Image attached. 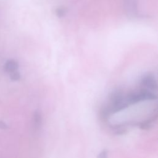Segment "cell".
I'll return each mask as SVG.
<instances>
[{"mask_svg": "<svg viewBox=\"0 0 158 158\" xmlns=\"http://www.w3.org/2000/svg\"><path fill=\"white\" fill-rule=\"evenodd\" d=\"M10 79L12 81H18L20 79V73L19 71L16 70L9 73Z\"/></svg>", "mask_w": 158, "mask_h": 158, "instance_id": "obj_10", "label": "cell"}, {"mask_svg": "<svg viewBox=\"0 0 158 158\" xmlns=\"http://www.w3.org/2000/svg\"><path fill=\"white\" fill-rule=\"evenodd\" d=\"M141 83L149 90H156L157 88L156 79L152 73H147L144 75L141 78Z\"/></svg>", "mask_w": 158, "mask_h": 158, "instance_id": "obj_2", "label": "cell"}, {"mask_svg": "<svg viewBox=\"0 0 158 158\" xmlns=\"http://www.w3.org/2000/svg\"><path fill=\"white\" fill-rule=\"evenodd\" d=\"M126 13L129 17H135L138 13V0H123Z\"/></svg>", "mask_w": 158, "mask_h": 158, "instance_id": "obj_3", "label": "cell"}, {"mask_svg": "<svg viewBox=\"0 0 158 158\" xmlns=\"http://www.w3.org/2000/svg\"><path fill=\"white\" fill-rule=\"evenodd\" d=\"M42 115L40 110H36L33 114L32 122H33V126L35 130H39L42 125Z\"/></svg>", "mask_w": 158, "mask_h": 158, "instance_id": "obj_4", "label": "cell"}, {"mask_svg": "<svg viewBox=\"0 0 158 158\" xmlns=\"http://www.w3.org/2000/svg\"><path fill=\"white\" fill-rule=\"evenodd\" d=\"M18 68H19V64L14 59L7 60L4 65V71L9 73L17 70Z\"/></svg>", "mask_w": 158, "mask_h": 158, "instance_id": "obj_5", "label": "cell"}, {"mask_svg": "<svg viewBox=\"0 0 158 158\" xmlns=\"http://www.w3.org/2000/svg\"><path fill=\"white\" fill-rule=\"evenodd\" d=\"M111 130H112L114 134L117 135H122L127 133V125L126 123H120L117 125H112L110 127Z\"/></svg>", "mask_w": 158, "mask_h": 158, "instance_id": "obj_7", "label": "cell"}, {"mask_svg": "<svg viewBox=\"0 0 158 158\" xmlns=\"http://www.w3.org/2000/svg\"><path fill=\"white\" fill-rule=\"evenodd\" d=\"M156 119H157V115L151 116L148 119L141 122L139 124V127L142 130H149L152 128V127L153 126V124L156 122Z\"/></svg>", "mask_w": 158, "mask_h": 158, "instance_id": "obj_6", "label": "cell"}, {"mask_svg": "<svg viewBox=\"0 0 158 158\" xmlns=\"http://www.w3.org/2000/svg\"><path fill=\"white\" fill-rule=\"evenodd\" d=\"M97 158H108V151L107 149L102 150L98 154Z\"/></svg>", "mask_w": 158, "mask_h": 158, "instance_id": "obj_11", "label": "cell"}, {"mask_svg": "<svg viewBox=\"0 0 158 158\" xmlns=\"http://www.w3.org/2000/svg\"><path fill=\"white\" fill-rule=\"evenodd\" d=\"M8 128H9V127H8L7 124L5 122H4V121H2V120H1V121H0V129H2V130H6V129H7Z\"/></svg>", "mask_w": 158, "mask_h": 158, "instance_id": "obj_12", "label": "cell"}, {"mask_svg": "<svg viewBox=\"0 0 158 158\" xmlns=\"http://www.w3.org/2000/svg\"><path fill=\"white\" fill-rule=\"evenodd\" d=\"M110 115L120 112L129 105L125 100V96L120 88L114 89L109 95V102L106 105Z\"/></svg>", "mask_w": 158, "mask_h": 158, "instance_id": "obj_1", "label": "cell"}, {"mask_svg": "<svg viewBox=\"0 0 158 158\" xmlns=\"http://www.w3.org/2000/svg\"><path fill=\"white\" fill-rule=\"evenodd\" d=\"M67 12H68V9L67 7H65V6L58 7L55 10L56 15L59 18H61L65 16L67 13Z\"/></svg>", "mask_w": 158, "mask_h": 158, "instance_id": "obj_9", "label": "cell"}, {"mask_svg": "<svg viewBox=\"0 0 158 158\" xmlns=\"http://www.w3.org/2000/svg\"><path fill=\"white\" fill-rule=\"evenodd\" d=\"M99 115L101 120L104 122H107L110 117V114L109 113V111L108 110V108L106 105L103 106L99 111Z\"/></svg>", "mask_w": 158, "mask_h": 158, "instance_id": "obj_8", "label": "cell"}]
</instances>
